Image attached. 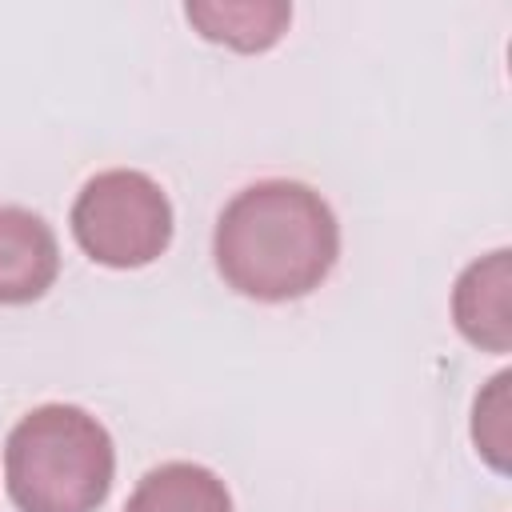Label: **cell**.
Listing matches in <instances>:
<instances>
[{
  "label": "cell",
  "mask_w": 512,
  "mask_h": 512,
  "mask_svg": "<svg viewBox=\"0 0 512 512\" xmlns=\"http://www.w3.org/2000/svg\"><path fill=\"white\" fill-rule=\"evenodd\" d=\"M228 288L280 304L324 284L340 256V224L320 192L300 180H260L236 192L212 232Z\"/></svg>",
  "instance_id": "cell-1"
},
{
  "label": "cell",
  "mask_w": 512,
  "mask_h": 512,
  "mask_svg": "<svg viewBox=\"0 0 512 512\" xmlns=\"http://www.w3.org/2000/svg\"><path fill=\"white\" fill-rule=\"evenodd\" d=\"M60 272V248L52 228L16 204L0 208V304L40 300Z\"/></svg>",
  "instance_id": "cell-4"
},
{
  "label": "cell",
  "mask_w": 512,
  "mask_h": 512,
  "mask_svg": "<svg viewBox=\"0 0 512 512\" xmlns=\"http://www.w3.org/2000/svg\"><path fill=\"white\" fill-rule=\"evenodd\" d=\"M124 512H232V496L212 468L168 460L144 472Z\"/></svg>",
  "instance_id": "cell-6"
},
{
  "label": "cell",
  "mask_w": 512,
  "mask_h": 512,
  "mask_svg": "<svg viewBox=\"0 0 512 512\" xmlns=\"http://www.w3.org/2000/svg\"><path fill=\"white\" fill-rule=\"evenodd\" d=\"M112 476V436L76 404H40L8 432L4 484L20 512H96Z\"/></svg>",
  "instance_id": "cell-2"
},
{
  "label": "cell",
  "mask_w": 512,
  "mask_h": 512,
  "mask_svg": "<svg viewBox=\"0 0 512 512\" xmlns=\"http://www.w3.org/2000/svg\"><path fill=\"white\" fill-rule=\"evenodd\" d=\"M184 16L196 24V32L212 44H228L236 52H264L272 48L288 20H292V4L280 0H260V4H188Z\"/></svg>",
  "instance_id": "cell-7"
},
{
  "label": "cell",
  "mask_w": 512,
  "mask_h": 512,
  "mask_svg": "<svg viewBox=\"0 0 512 512\" xmlns=\"http://www.w3.org/2000/svg\"><path fill=\"white\" fill-rule=\"evenodd\" d=\"M452 316L456 328L488 352H508L512 328H508V248L472 260L452 292Z\"/></svg>",
  "instance_id": "cell-5"
},
{
  "label": "cell",
  "mask_w": 512,
  "mask_h": 512,
  "mask_svg": "<svg viewBox=\"0 0 512 512\" xmlns=\"http://www.w3.org/2000/svg\"><path fill=\"white\" fill-rule=\"evenodd\" d=\"M76 244L108 268H144L172 240V204L164 188L136 168L96 172L72 204Z\"/></svg>",
  "instance_id": "cell-3"
}]
</instances>
